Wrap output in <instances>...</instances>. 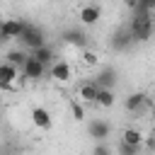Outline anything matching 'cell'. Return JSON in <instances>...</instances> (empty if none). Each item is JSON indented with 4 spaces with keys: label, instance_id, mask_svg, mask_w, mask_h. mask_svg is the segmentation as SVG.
<instances>
[{
    "label": "cell",
    "instance_id": "23",
    "mask_svg": "<svg viewBox=\"0 0 155 155\" xmlns=\"http://www.w3.org/2000/svg\"><path fill=\"white\" fill-rule=\"evenodd\" d=\"M92 155H111V150H109L104 143H97V145H94V150H92Z\"/></svg>",
    "mask_w": 155,
    "mask_h": 155
},
{
    "label": "cell",
    "instance_id": "3",
    "mask_svg": "<svg viewBox=\"0 0 155 155\" xmlns=\"http://www.w3.org/2000/svg\"><path fill=\"white\" fill-rule=\"evenodd\" d=\"M27 24H29V22H24V19L10 17V19H2V22H0V29H2V34H5V36L12 41V39H19V36L24 34Z\"/></svg>",
    "mask_w": 155,
    "mask_h": 155
},
{
    "label": "cell",
    "instance_id": "11",
    "mask_svg": "<svg viewBox=\"0 0 155 155\" xmlns=\"http://www.w3.org/2000/svg\"><path fill=\"white\" fill-rule=\"evenodd\" d=\"M87 131H90V136H92V138H97V140H104V138L111 133V126H109L104 119H94V121H90Z\"/></svg>",
    "mask_w": 155,
    "mask_h": 155
},
{
    "label": "cell",
    "instance_id": "8",
    "mask_svg": "<svg viewBox=\"0 0 155 155\" xmlns=\"http://www.w3.org/2000/svg\"><path fill=\"white\" fill-rule=\"evenodd\" d=\"M116 80H119V75H116V70L114 68H104V70H99L97 73V78L92 80L99 90H111L114 85H116Z\"/></svg>",
    "mask_w": 155,
    "mask_h": 155
},
{
    "label": "cell",
    "instance_id": "7",
    "mask_svg": "<svg viewBox=\"0 0 155 155\" xmlns=\"http://www.w3.org/2000/svg\"><path fill=\"white\" fill-rule=\"evenodd\" d=\"M99 17H102L99 5H82V7H80V12H78V19H80L85 27L97 24V22H99Z\"/></svg>",
    "mask_w": 155,
    "mask_h": 155
},
{
    "label": "cell",
    "instance_id": "10",
    "mask_svg": "<svg viewBox=\"0 0 155 155\" xmlns=\"http://www.w3.org/2000/svg\"><path fill=\"white\" fill-rule=\"evenodd\" d=\"M111 44H114L116 51H126V48L133 46L136 41H133V36H131V29H128V27H121V29L114 34V41H111Z\"/></svg>",
    "mask_w": 155,
    "mask_h": 155
},
{
    "label": "cell",
    "instance_id": "18",
    "mask_svg": "<svg viewBox=\"0 0 155 155\" xmlns=\"http://www.w3.org/2000/svg\"><path fill=\"white\" fill-rule=\"evenodd\" d=\"M114 104H116V97H114L111 90H99V92H97V107L109 109V107H114Z\"/></svg>",
    "mask_w": 155,
    "mask_h": 155
},
{
    "label": "cell",
    "instance_id": "16",
    "mask_svg": "<svg viewBox=\"0 0 155 155\" xmlns=\"http://www.w3.org/2000/svg\"><path fill=\"white\" fill-rule=\"evenodd\" d=\"M31 58H36L41 65H53L56 63V56H53V48L46 44V46H41V48H36V51H31Z\"/></svg>",
    "mask_w": 155,
    "mask_h": 155
},
{
    "label": "cell",
    "instance_id": "24",
    "mask_svg": "<svg viewBox=\"0 0 155 155\" xmlns=\"http://www.w3.org/2000/svg\"><path fill=\"white\" fill-rule=\"evenodd\" d=\"M119 2H124V5H126V7H131V10L136 7V0H119Z\"/></svg>",
    "mask_w": 155,
    "mask_h": 155
},
{
    "label": "cell",
    "instance_id": "17",
    "mask_svg": "<svg viewBox=\"0 0 155 155\" xmlns=\"http://www.w3.org/2000/svg\"><path fill=\"white\" fill-rule=\"evenodd\" d=\"M27 53L24 51H19V48H12V51H7V56H5V63H10V65H15V68H19L22 70V65L27 63Z\"/></svg>",
    "mask_w": 155,
    "mask_h": 155
},
{
    "label": "cell",
    "instance_id": "14",
    "mask_svg": "<svg viewBox=\"0 0 155 155\" xmlns=\"http://www.w3.org/2000/svg\"><path fill=\"white\" fill-rule=\"evenodd\" d=\"M121 140L124 143H128V145H136V148H140L143 143H145V136H143V131H138V128H124V133H121Z\"/></svg>",
    "mask_w": 155,
    "mask_h": 155
},
{
    "label": "cell",
    "instance_id": "9",
    "mask_svg": "<svg viewBox=\"0 0 155 155\" xmlns=\"http://www.w3.org/2000/svg\"><path fill=\"white\" fill-rule=\"evenodd\" d=\"M97 92H99V87H97L92 80H85V82H80V87H78V97H80V102H85V104H97Z\"/></svg>",
    "mask_w": 155,
    "mask_h": 155
},
{
    "label": "cell",
    "instance_id": "4",
    "mask_svg": "<svg viewBox=\"0 0 155 155\" xmlns=\"http://www.w3.org/2000/svg\"><path fill=\"white\" fill-rule=\"evenodd\" d=\"M19 78V68L10 63H0V90H12Z\"/></svg>",
    "mask_w": 155,
    "mask_h": 155
},
{
    "label": "cell",
    "instance_id": "22",
    "mask_svg": "<svg viewBox=\"0 0 155 155\" xmlns=\"http://www.w3.org/2000/svg\"><path fill=\"white\" fill-rule=\"evenodd\" d=\"M82 61H85L87 65H97V56H94L92 51H82Z\"/></svg>",
    "mask_w": 155,
    "mask_h": 155
},
{
    "label": "cell",
    "instance_id": "19",
    "mask_svg": "<svg viewBox=\"0 0 155 155\" xmlns=\"http://www.w3.org/2000/svg\"><path fill=\"white\" fill-rule=\"evenodd\" d=\"M70 111H73V119L75 121H85V107L78 99H70Z\"/></svg>",
    "mask_w": 155,
    "mask_h": 155
},
{
    "label": "cell",
    "instance_id": "12",
    "mask_svg": "<svg viewBox=\"0 0 155 155\" xmlns=\"http://www.w3.org/2000/svg\"><path fill=\"white\" fill-rule=\"evenodd\" d=\"M51 78H53L56 82H68V80L73 78V70H70V65H68L65 61H58V63L51 65Z\"/></svg>",
    "mask_w": 155,
    "mask_h": 155
},
{
    "label": "cell",
    "instance_id": "21",
    "mask_svg": "<svg viewBox=\"0 0 155 155\" xmlns=\"http://www.w3.org/2000/svg\"><path fill=\"white\" fill-rule=\"evenodd\" d=\"M136 7H143L148 12H155V0H136Z\"/></svg>",
    "mask_w": 155,
    "mask_h": 155
},
{
    "label": "cell",
    "instance_id": "6",
    "mask_svg": "<svg viewBox=\"0 0 155 155\" xmlns=\"http://www.w3.org/2000/svg\"><path fill=\"white\" fill-rule=\"evenodd\" d=\"M31 124H34L36 128H41V131H48V128L53 126L51 111H48L46 107H34V109H31Z\"/></svg>",
    "mask_w": 155,
    "mask_h": 155
},
{
    "label": "cell",
    "instance_id": "13",
    "mask_svg": "<svg viewBox=\"0 0 155 155\" xmlns=\"http://www.w3.org/2000/svg\"><path fill=\"white\" fill-rule=\"evenodd\" d=\"M148 102H150V99H148V97H145L143 92H133V94H128V97H126L124 107H126V109H128L131 114H138V111H140V109H143V107H145Z\"/></svg>",
    "mask_w": 155,
    "mask_h": 155
},
{
    "label": "cell",
    "instance_id": "1",
    "mask_svg": "<svg viewBox=\"0 0 155 155\" xmlns=\"http://www.w3.org/2000/svg\"><path fill=\"white\" fill-rule=\"evenodd\" d=\"M128 29H131V36L136 44H143L153 36L155 31V22H153V12L143 10V7H133V17L128 22Z\"/></svg>",
    "mask_w": 155,
    "mask_h": 155
},
{
    "label": "cell",
    "instance_id": "15",
    "mask_svg": "<svg viewBox=\"0 0 155 155\" xmlns=\"http://www.w3.org/2000/svg\"><path fill=\"white\" fill-rule=\"evenodd\" d=\"M63 41L70 44V46H78V48H85V46H87V36H85L82 31H78V29L63 31Z\"/></svg>",
    "mask_w": 155,
    "mask_h": 155
},
{
    "label": "cell",
    "instance_id": "2",
    "mask_svg": "<svg viewBox=\"0 0 155 155\" xmlns=\"http://www.w3.org/2000/svg\"><path fill=\"white\" fill-rule=\"evenodd\" d=\"M19 41L29 48V51H36V48H41V46H46V34L36 27V24H27V29H24V34L19 36Z\"/></svg>",
    "mask_w": 155,
    "mask_h": 155
},
{
    "label": "cell",
    "instance_id": "5",
    "mask_svg": "<svg viewBox=\"0 0 155 155\" xmlns=\"http://www.w3.org/2000/svg\"><path fill=\"white\" fill-rule=\"evenodd\" d=\"M44 70H46V65H41L36 58H27V63L22 65V78H27V80H31V82H36V80H41L44 78Z\"/></svg>",
    "mask_w": 155,
    "mask_h": 155
},
{
    "label": "cell",
    "instance_id": "25",
    "mask_svg": "<svg viewBox=\"0 0 155 155\" xmlns=\"http://www.w3.org/2000/svg\"><path fill=\"white\" fill-rule=\"evenodd\" d=\"M7 41H10V39H7V36L2 34V29H0V46H2V44H7Z\"/></svg>",
    "mask_w": 155,
    "mask_h": 155
},
{
    "label": "cell",
    "instance_id": "20",
    "mask_svg": "<svg viewBox=\"0 0 155 155\" xmlns=\"http://www.w3.org/2000/svg\"><path fill=\"white\" fill-rule=\"evenodd\" d=\"M138 150L140 148H136V145H128V143H119V155H138Z\"/></svg>",
    "mask_w": 155,
    "mask_h": 155
}]
</instances>
